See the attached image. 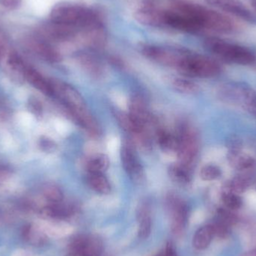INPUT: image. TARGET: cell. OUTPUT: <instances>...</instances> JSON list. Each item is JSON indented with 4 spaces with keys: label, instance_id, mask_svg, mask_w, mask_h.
<instances>
[{
    "label": "cell",
    "instance_id": "6da1fadb",
    "mask_svg": "<svg viewBox=\"0 0 256 256\" xmlns=\"http://www.w3.org/2000/svg\"><path fill=\"white\" fill-rule=\"evenodd\" d=\"M174 6L188 16L200 30L231 33L236 30L234 21L230 18L206 6L184 1L176 3Z\"/></svg>",
    "mask_w": 256,
    "mask_h": 256
},
{
    "label": "cell",
    "instance_id": "7a4b0ae2",
    "mask_svg": "<svg viewBox=\"0 0 256 256\" xmlns=\"http://www.w3.org/2000/svg\"><path fill=\"white\" fill-rule=\"evenodd\" d=\"M50 21L73 28H86L102 25V18L96 10L76 3L62 2L51 9Z\"/></svg>",
    "mask_w": 256,
    "mask_h": 256
},
{
    "label": "cell",
    "instance_id": "3957f363",
    "mask_svg": "<svg viewBox=\"0 0 256 256\" xmlns=\"http://www.w3.org/2000/svg\"><path fill=\"white\" fill-rule=\"evenodd\" d=\"M206 49L227 62L240 66H251L256 63V54L243 45L232 43L215 37L204 39Z\"/></svg>",
    "mask_w": 256,
    "mask_h": 256
},
{
    "label": "cell",
    "instance_id": "277c9868",
    "mask_svg": "<svg viewBox=\"0 0 256 256\" xmlns=\"http://www.w3.org/2000/svg\"><path fill=\"white\" fill-rule=\"evenodd\" d=\"M178 68L190 76L210 78L220 74L221 66L210 57L185 52Z\"/></svg>",
    "mask_w": 256,
    "mask_h": 256
},
{
    "label": "cell",
    "instance_id": "5b68a950",
    "mask_svg": "<svg viewBox=\"0 0 256 256\" xmlns=\"http://www.w3.org/2000/svg\"><path fill=\"white\" fill-rule=\"evenodd\" d=\"M177 156L179 164L190 170L195 164L200 149L198 132L192 126L183 123L179 127Z\"/></svg>",
    "mask_w": 256,
    "mask_h": 256
},
{
    "label": "cell",
    "instance_id": "8992f818",
    "mask_svg": "<svg viewBox=\"0 0 256 256\" xmlns=\"http://www.w3.org/2000/svg\"><path fill=\"white\" fill-rule=\"evenodd\" d=\"M103 250V242L98 236L78 234L69 243L67 256H102Z\"/></svg>",
    "mask_w": 256,
    "mask_h": 256
},
{
    "label": "cell",
    "instance_id": "52a82bcc",
    "mask_svg": "<svg viewBox=\"0 0 256 256\" xmlns=\"http://www.w3.org/2000/svg\"><path fill=\"white\" fill-rule=\"evenodd\" d=\"M122 162L123 167L130 178L137 184H142L144 180V171L138 160L134 144L130 141L123 143L121 150Z\"/></svg>",
    "mask_w": 256,
    "mask_h": 256
},
{
    "label": "cell",
    "instance_id": "ba28073f",
    "mask_svg": "<svg viewBox=\"0 0 256 256\" xmlns=\"http://www.w3.org/2000/svg\"><path fill=\"white\" fill-rule=\"evenodd\" d=\"M166 204L171 221L172 231L176 236H180L184 231L188 222V206L182 198L174 195L168 196Z\"/></svg>",
    "mask_w": 256,
    "mask_h": 256
},
{
    "label": "cell",
    "instance_id": "9c48e42d",
    "mask_svg": "<svg viewBox=\"0 0 256 256\" xmlns=\"http://www.w3.org/2000/svg\"><path fill=\"white\" fill-rule=\"evenodd\" d=\"M142 52L149 60L162 66L178 68L185 51L176 50L155 45H146L142 48Z\"/></svg>",
    "mask_w": 256,
    "mask_h": 256
},
{
    "label": "cell",
    "instance_id": "30bf717a",
    "mask_svg": "<svg viewBox=\"0 0 256 256\" xmlns=\"http://www.w3.org/2000/svg\"><path fill=\"white\" fill-rule=\"evenodd\" d=\"M54 94H56L69 111L86 108L84 102L79 92L69 84L60 80H50Z\"/></svg>",
    "mask_w": 256,
    "mask_h": 256
},
{
    "label": "cell",
    "instance_id": "8fae6325",
    "mask_svg": "<svg viewBox=\"0 0 256 256\" xmlns=\"http://www.w3.org/2000/svg\"><path fill=\"white\" fill-rule=\"evenodd\" d=\"M26 48L44 61L57 63L62 61V56L54 46L42 37L30 36L24 40Z\"/></svg>",
    "mask_w": 256,
    "mask_h": 256
},
{
    "label": "cell",
    "instance_id": "7c38bea8",
    "mask_svg": "<svg viewBox=\"0 0 256 256\" xmlns=\"http://www.w3.org/2000/svg\"><path fill=\"white\" fill-rule=\"evenodd\" d=\"M39 32L42 38L46 40L66 42L73 40L76 37L78 30L73 27L50 21L40 26Z\"/></svg>",
    "mask_w": 256,
    "mask_h": 256
},
{
    "label": "cell",
    "instance_id": "4fadbf2b",
    "mask_svg": "<svg viewBox=\"0 0 256 256\" xmlns=\"http://www.w3.org/2000/svg\"><path fill=\"white\" fill-rule=\"evenodd\" d=\"M208 4L234 15L250 24L256 22V16L240 0H206Z\"/></svg>",
    "mask_w": 256,
    "mask_h": 256
},
{
    "label": "cell",
    "instance_id": "5bb4252c",
    "mask_svg": "<svg viewBox=\"0 0 256 256\" xmlns=\"http://www.w3.org/2000/svg\"><path fill=\"white\" fill-rule=\"evenodd\" d=\"M134 18L142 25L162 26H164V9L159 8L153 4H144L136 10Z\"/></svg>",
    "mask_w": 256,
    "mask_h": 256
},
{
    "label": "cell",
    "instance_id": "9a60e30c",
    "mask_svg": "<svg viewBox=\"0 0 256 256\" xmlns=\"http://www.w3.org/2000/svg\"><path fill=\"white\" fill-rule=\"evenodd\" d=\"M128 108L130 110L129 116L132 121L148 129V126L152 122V116L142 98L140 96H134Z\"/></svg>",
    "mask_w": 256,
    "mask_h": 256
},
{
    "label": "cell",
    "instance_id": "2e32d148",
    "mask_svg": "<svg viewBox=\"0 0 256 256\" xmlns=\"http://www.w3.org/2000/svg\"><path fill=\"white\" fill-rule=\"evenodd\" d=\"M70 114L73 116L76 122L79 123L80 126L84 128L90 136L93 137H98L100 135V126L97 120L87 110L86 106L70 111Z\"/></svg>",
    "mask_w": 256,
    "mask_h": 256
},
{
    "label": "cell",
    "instance_id": "e0dca14e",
    "mask_svg": "<svg viewBox=\"0 0 256 256\" xmlns=\"http://www.w3.org/2000/svg\"><path fill=\"white\" fill-rule=\"evenodd\" d=\"M78 61L80 66L85 70L86 73L94 79H100L104 74L103 64L100 61L88 52H81L78 56Z\"/></svg>",
    "mask_w": 256,
    "mask_h": 256
},
{
    "label": "cell",
    "instance_id": "ac0fdd59",
    "mask_svg": "<svg viewBox=\"0 0 256 256\" xmlns=\"http://www.w3.org/2000/svg\"><path fill=\"white\" fill-rule=\"evenodd\" d=\"M24 78L31 85H32L39 91L42 92L43 94L49 96H54V91H52L50 81L45 79L36 69L27 66L25 72H24Z\"/></svg>",
    "mask_w": 256,
    "mask_h": 256
},
{
    "label": "cell",
    "instance_id": "d6986e66",
    "mask_svg": "<svg viewBox=\"0 0 256 256\" xmlns=\"http://www.w3.org/2000/svg\"><path fill=\"white\" fill-rule=\"evenodd\" d=\"M137 219L138 222V237L146 239L152 232V215L150 207L148 203L143 202L138 206L137 210Z\"/></svg>",
    "mask_w": 256,
    "mask_h": 256
},
{
    "label": "cell",
    "instance_id": "ffe728a7",
    "mask_svg": "<svg viewBox=\"0 0 256 256\" xmlns=\"http://www.w3.org/2000/svg\"><path fill=\"white\" fill-rule=\"evenodd\" d=\"M22 238L28 244L42 246L48 243V236L43 228L36 224H28L22 228Z\"/></svg>",
    "mask_w": 256,
    "mask_h": 256
},
{
    "label": "cell",
    "instance_id": "44dd1931",
    "mask_svg": "<svg viewBox=\"0 0 256 256\" xmlns=\"http://www.w3.org/2000/svg\"><path fill=\"white\" fill-rule=\"evenodd\" d=\"M227 160L234 170L244 172L255 165V160L250 155L242 150H228Z\"/></svg>",
    "mask_w": 256,
    "mask_h": 256
},
{
    "label": "cell",
    "instance_id": "7402d4cb",
    "mask_svg": "<svg viewBox=\"0 0 256 256\" xmlns=\"http://www.w3.org/2000/svg\"><path fill=\"white\" fill-rule=\"evenodd\" d=\"M84 40L90 48H102L106 42V36L102 25L84 30Z\"/></svg>",
    "mask_w": 256,
    "mask_h": 256
},
{
    "label": "cell",
    "instance_id": "603a6c76",
    "mask_svg": "<svg viewBox=\"0 0 256 256\" xmlns=\"http://www.w3.org/2000/svg\"><path fill=\"white\" fill-rule=\"evenodd\" d=\"M156 138L160 148L162 152L168 154H176L178 148L177 137L174 136L166 130L160 128L156 130Z\"/></svg>",
    "mask_w": 256,
    "mask_h": 256
},
{
    "label": "cell",
    "instance_id": "cb8c5ba5",
    "mask_svg": "<svg viewBox=\"0 0 256 256\" xmlns=\"http://www.w3.org/2000/svg\"><path fill=\"white\" fill-rule=\"evenodd\" d=\"M87 184L92 190L100 195H108L111 192V184L104 173H88Z\"/></svg>",
    "mask_w": 256,
    "mask_h": 256
},
{
    "label": "cell",
    "instance_id": "d4e9b609",
    "mask_svg": "<svg viewBox=\"0 0 256 256\" xmlns=\"http://www.w3.org/2000/svg\"><path fill=\"white\" fill-rule=\"evenodd\" d=\"M215 237L212 225L204 226L196 232L192 239V245L198 250H203L208 248Z\"/></svg>",
    "mask_w": 256,
    "mask_h": 256
},
{
    "label": "cell",
    "instance_id": "484cf974",
    "mask_svg": "<svg viewBox=\"0 0 256 256\" xmlns=\"http://www.w3.org/2000/svg\"><path fill=\"white\" fill-rule=\"evenodd\" d=\"M252 184L251 176L246 174H239L224 186V189L232 191L234 194H242L246 192Z\"/></svg>",
    "mask_w": 256,
    "mask_h": 256
},
{
    "label": "cell",
    "instance_id": "4316f807",
    "mask_svg": "<svg viewBox=\"0 0 256 256\" xmlns=\"http://www.w3.org/2000/svg\"><path fill=\"white\" fill-rule=\"evenodd\" d=\"M168 174L172 180L178 184L185 186L190 183V170H188L182 164L172 165L168 168Z\"/></svg>",
    "mask_w": 256,
    "mask_h": 256
},
{
    "label": "cell",
    "instance_id": "83f0119b",
    "mask_svg": "<svg viewBox=\"0 0 256 256\" xmlns=\"http://www.w3.org/2000/svg\"><path fill=\"white\" fill-rule=\"evenodd\" d=\"M110 166L109 158L104 154L92 155L86 164L88 173H104Z\"/></svg>",
    "mask_w": 256,
    "mask_h": 256
},
{
    "label": "cell",
    "instance_id": "f1b7e54d",
    "mask_svg": "<svg viewBox=\"0 0 256 256\" xmlns=\"http://www.w3.org/2000/svg\"><path fill=\"white\" fill-rule=\"evenodd\" d=\"M221 200L224 202V206L228 209V210H238L242 208L243 204V201L238 194H234L228 190L224 189L222 195H221Z\"/></svg>",
    "mask_w": 256,
    "mask_h": 256
},
{
    "label": "cell",
    "instance_id": "f546056e",
    "mask_svg": "<svg viewBox=\"0 0 256 256\" xmlns=\"http://www.w3.org/2000/svg\"><path fill=\"white\" fill-rule=\"evenodd\" d=\"M42 194L45 200L48 202V204L61 202L64 198L62 190L58 186L52 184L45 185L42 190Z\"/></svg>",
    "mask_w": 256,
    "mask_h": 256
},
{
    "label": "cell",
    "instance_id": "4dcf8cb0",
    "mask_svg": "<svg viewBox=\"0 0 256 256\" xmlns=\"http://www.w3.org/2000/svg\"><path fill=\"white\" fill-rule=\"evenodd\" d=\"M172 84L177 91L184 94H194L200 91V88L197 84L183 78H176L173 80Z\"/></svg>",
    "mask_w": 256,
    "mask_h": 256
},
{
    "label": "cell",
    "instance_id": "1f68e13d",
    "mask_svg": "<svg viewBox=\"0 0 256 256\" xmlns=\"http://www.w3.org/2000/svg\"><path fill=\"white\" fill-rule=\"evenodd\" d=\"M200 178L206 182H213L218 180L222 176V170L218 166L207 164L200 170Z\"/></svg>",
    "mask_w": 256,
    "mask_h": 256
},
{
    "label": "cell",
    "instance_id": "d6a6232c",
    "mask_svg": "<svg viewBox=\"0 0 256 256\" xmlns=\"http://www.w3.org/2000/svg\"><path fill=\"white\" fill-rule=\"evenodd\" d=\"M28 108L30 112L36 116H40L42 114V106L36 98H30L28 100Z\"/></svg>",
    "mask_w": 256,
    "mask_h": 256
},
{
    "label": "cell",
    "instance_id": "836d02e7",
    "mask_svg": "<svg viewBox=\"0 0 256 256\" xmlns=\"http://www.w3.org/2000/svg\"><path fill=\"white\" fill-rule=\"evenodd\" d=\"M39 146L45 152H52L56 148L55 142L45 136L42 137L39 140Z\"/></svg>",
    "mask_w": 256,
    "mask_h": 256
},
{
    "label": "cell",
    "instance_id": "e575fe53",
    "mask_svg": "<svg viewBox=\"0 0 256 256\" xmlns=\"http://www.w3.org/2000/svg\"><path fill=\"white\" fill-rule=\"evenodd\" d=\"M226 146L230 150H242L243 143L238 137L232 136L227 140Z\"/></svg>",
    "mask_w": 256,
    "mask_h": 256
},
{
    "label": "cell",
    "instance_id": "d590c367",
    "mask_svg": "<svg viewBox=\"0 0 256 256\" xmlns=\"http://www.w3.org/2000/svg\"><path fill=\"white\" fill-rule=\"evenodd\" d=\"M112 97L115 103L122 110H126L128 108V106H129L126 98L124 97L123 94H120V92H116L112 94Z\"/></svg>",
    "mask_w": 256,
    "mask_h": 256
},
{
    "label": "cell",
    "instance_id": "8d00e7d4",
    "mask_svg": "<svg viewBox=\"0 0 256 256\" xmlns=\"http://www.w3.org/2000/svg\"><path fill=\"white\" fill-rule=\"evenodd\" d=\"M0 4L6 8L14 10L20 6L21 0H0Z\"/></svg>",
    "mask_w": 256,
    "mask_h": 256
},
{
    "label": "cell",
    "instance_id": "74e56055",
    "mask_svg": "<svg viewBox=\"0 0 256 256\" xmlns=\"http://www.w3.org/2000/svg\"><path fill=\"white\" fill-rule=\"evenodd\" d=\"M10 176H12L10 168L7 166L0 165V185L7 180Z\"/></svg>",
    "mask_w": 256,
    "mask_h": 256
},
{
    "label": "cell",
    "instance_id": "f35d334b",
    "mask_svg": "<svg viewBox=\"0 0 256 256\" xmlns=\"http://www.w3.org/2000/svg\"><path fill=\"white\" fill-rule=\"evenodd\" d=\"M164 256H177L176 254V249H174V245L168 242L166 246L165 252H164Z\"/></svg>",
    "mask_w": 256,
    "mask_h": 256
},
{
    "label": "cell",
    "instance_id": "ab89813d",
    "mask_svg": "<svg viewBox=\"0 0 256 256\" xmlns=\"http://www.w3.org/2000/svg\"><path fill=\"white\" fill-rule=\"evenodd\" d=\"M6 51V42L4 37L0 34V60L4 56Z\"/></svg>",
    "mask_w": 256,
    "mask_h": 256
},
{
    "label": "cell",
    "instance_id": "60d3db41",
    "mask_svg": "<svg viewBox=\"0 0 256 256\" xmlns=\"http://www.w3.org/2000/svg\"><path fill=\"white\" fill-rule=\"evenodd\" d=\"M118 146V140L117 138H110L108 143V148L110 152H116Z\"/></svg>",
    "mask_w": 256,
    "mask_h": 256
},
{
    "label": "cell",
    "instance_id": "b9f144b4",
    "mask_svg": "<svg viewBox=\"0 0 256 256\" xmlns=\"http://www.w3.org/2000/svg\"><path fill=\"white\" fill-rule=\"evenodd\" d=\"M240 256H256V250H254L249 251V252H245L243 255Z\"/></svg>",
    "mask_w": 256,
    "mask_h": 256
},
{
    "label": "cell",
    "instance_id": "7bdbcfd3",
    "mask_svg": "<svg viewBox=\"0 0 256 256\" xmlns=\"http://www.w3.org/2000/svg\"><path fill=\"white\" fill-rule=\"evenodd\" d=\"M250 2L251 6H252L256 13V0H250Z\"/></svg>",
    "mask_w": 256,
    "mask_h": 256
},
{
    "label": "cell",
    "instance_id": "ee69618b",
    "mask_svg": "<svg viewBox=\"0 0 256 256\" xmlns=\"http://www.w3.org/2000/svg\"><path fill=\"white\" fill-rule=\"evenodd\" d=\"M156 256H164V252H161V254H158V255Z\"/></svg>",
    "mask_w": 256,
    "mask_h": 256
}]
</instances>
